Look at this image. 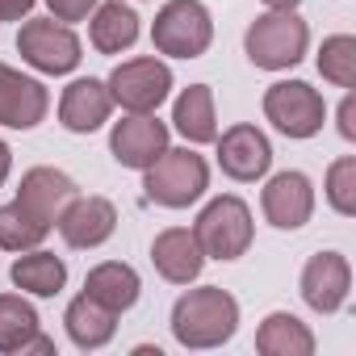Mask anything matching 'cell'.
<instances>
[{"label":"cell","instance_id":"30","mask_svg":"<svg viewBox=\"0 0 356 356\" xmlns=\"http://www.w3.org/2000/svg\"><path fill=\"white\" fill-rule=\"evenodd\" d=\"M339 134H343L348 143L356 138V97H352V92H348L343 105H339Z\"/></svg>","mask_w":356,"mask_h":356},{"label":"cell","instance_id":"18","mask_svg":"<svg viewBox=\"0 0 356 356\" xmlns=\"http://www.w3.org/2000/svg\"><path fill=\"white\" fill-rule=\"evenodd\" d=\"M80 193V185L72 181L67 172H59V168H30L26 176H22V185H17V202L34 214V218H42L47 227H55L59 222V214L67 210V202Z\"/></svg>","mask_w":356,"mask_h":356},{"label":"cell","instance_id":"9","mask_svg":"<svg viewBox=\"0 0 356 356\" xmlns=\"http://www.w3.org/2000/svg\"><path fill=\"white\" fill-rule=\"evenodd\" d=\"M214 143H218V168L231 176V181H243L248 185V181L268 176V168H273V143H268V134L260 126L235 122Z\"/></svg>","mask_w":356,"mask_h":356},{"label":"cell","instance_id":"19","mask_svg":"<svg viewBox=\"0 0 356 356\" xmlns=\"http://www.w3.org/2000/svg\"><path fill=\"white\" fill-rule=\"evenodd\" d=\"M88 42L101 55H122L138 42V13L122 0H101L88 13Z\"/></svg>","mask_w":356,"mask_h":356},{"label":"cell","instance_id":"11","mask_svg":"<svg viewBox=\"0 0 356 356\" xmlns=\"http://www.w3.org/2000/svg\"><path fill=\"white\" fill-rule=\"evenodd\" d=\"M260 210L264 218L277 227V231H302L314 214V185H310V176L306 172H277L268 176V185L260 193Z\"/></svg>","mask_w":356,"mask_h":356},{"label":"cell","instance_id":"7","mask_svg":"<svg viewBox=\"0 0 356 356\" xmlns=\"http://www.w3.org/2000/svg\"><path fill=\"white\" fill-rule=\"evenodd\" d=\"M105 84H109L113 105H122L126 113H155L172 92V67L155 55H138V59L118 63Z\"/></svg>","mask_w":356,"mask_h":356},{"label":"cell","instance_id":"14","mask_svg":"<svg viewBox=\"0 0 356 356\" xmlns=\"http://www.w3.org/2000/svg\"><path fill=\"white\" fill-rule=\"evenodd\" d=\"M51 109V92L42 80L22 76L17 67L0 63V126L9 130H34Z\"/></svg>","mask_w":356,"mask_h":356},{"label":"cell","instance_id":"15","mask_svg":"<svg viewBox=\"0 0 356 356\" xmlns=\"http://www.w3.org/2000/svg\"><path fill=\"white\" fill-rule=\"evenodd\" d=\"M0 352L5 356H51L55 339L42 335L38 310L22 293H0Z\"/></svg>","mask_w":356,"mask_h":356},{"label":"cell","instance_id":"6","mask_svg":"<svg viewBox=\"0 0 356 356\" xmlns=\"http://www.w3.org/2000/svg\"><path fill=\"white\" fill-rule=\"evenodd\" d=\"M17 51L42 76H72L80 67V59H84V47H80L76 30L67 22H55V17H30V22H22Z\"/></svg>","mask_w":356,"mask_h":356},{"label":"cell","instance_id":"24","mask_svg":"<svg viewBox=\"0 0 356 356\" xmlns=\"http://www.w3.org/2000/svg\"><path fill=\"white\" fill-rule=\"evenodd\" d=\"M13 285L22 293H34V298H55L63 285H67V264L63 256L55 252H42V248H30L13 260Z\"/></svg>","mask_w":356,"mask_h":356},{"label":"cell","instance_id":"27","mask_svg":"<svg viewBox=\"0 0 356 356\" xmlns=\"http://www.w3.org/2000/svg\"><path fill=\"white\" fill-rule=\"evenodd\" d=\"M327 202L335 214L352 218L356 214V155H339L331 168H327V185H323Z\"/></svg>","mask_w":356,"mask_h":356},{"label":"cell","instance_id":"20","mask_svg":"<svg viewBox=\"0 0 356 356\" xmlns=\"http://www.w3.org/2000/svg\"><path fill=\"white\" fill-rule=\"evenodd\" d=\"M84 293H88L92 302H101L105 310L122 314V310H130V306L138 302L143 281H138V273H134L130 264H122V260H105V264L88 268V277H84Z\"/></svg>","mask_w":356,"mask_h":356},{"label":"cell","instance_id":"17","mask_svg":"<svg viewBox=\"0 0 356 356\" xmlns=\"http://www.w3.org/2000/svg\"><path fill=\"white\" fill-rule=\"evenodd\" d=\"M109 113H113L109 84L97 80V76L72 80V84L63 88V97H59V122H63V130H72V134H92V130H101V126L109 122Z\"/></svg>","mask_w":356,"mask_h":356},{"label":"cell","instance_id":"5","mask_svg":"<svg viewBox=\"0 0 356 356\" xmlns=\"http://www.w3.org/2000/svg\"><path fill=\"white\" fill-rule=\"evenodd\" d=\"M214 42V17L202 0H168L151 22V47L172 59H202Z\"/></svg>","mask_w":356,"mask_h":356},{"label":"cell","instance_id":"22","mask_svg":"<svg viewBox=\"0 0 356 356\" xmlns=\"http://www.w3.org/2000/svg\"><path fill=\"white\" fill-rule=\"evenodd\" d=\"M172 126L181 130L193 147L218 138V113H214V88L210 84H189L172 105Z\"/></svg>","mask_w":356,"mask_h":356},{"label":"cell","instance_id":"16","mask_svg":"<svg viewBox=\"0 0 356 356\" xmlns=\"http://www.w3.org/2000/svg\"><path fill=\"white\" fill-rule=\"evenodd\" d=\"M151 264L168 285H193L206 268V252L185 227H168L151 239Z\"/></svg>","mask_w":356,"mask_h":356},{"label":"cell","instance_id":"28","mask_svg":"<svg viewBox=\"0 0 356 356\" xmlns=\"http://www.w3.org/2000/svg\"><path fill=\"white\" fill-rule=\"evenodd\" d=\"M101 5V0H47V9H51V17L55 22H88V13Z\"/></svg>","mask_w":356,"mask_h":356},{"label":"cell","instance_id":"2","mask_svg":"<svg viewBox=\"0 0 356 356\" xmlns=\"http://www.w3.org/2000/svg\"><path fill=\"white\" fill-rule=\"evenodd\" d=\"M210 189V163L193 147H168L151 168H143V193L163 210H189Z\"/></svg>","mask_w":356,"mask_h":356},{"label":"cell","instance_id":"13","mask_svg":"<svg viewBox=\"0 0 356 356\" xmlns=\"http://www.w3.org/2000/svg\"><path fill=\"white\" fill-rule=\"evenodd\" d=\"M168 151V126L155 118V113H130L122 122H113L109 130V155L122 163V168H151L159 155Z\"/></svg>","mask_w":356,"mask_h":356},{"label":"cell","instance_id":"26","mask_svg":"<svg viewBox=\"0 0 356 356\" xmlns=\"http://www.w3.org/2000/svg\"><path fill=\"white\" fill-rule=\"evenodd\" d=\"M318 76L331 80L335 88H356V38H352V34H331V38H323Z\"/></svg>","mask_w":356,"mask_h":356},{"label":"cell","instance_id":"1","mask_svg":"<svg viewBox=\"0 0 356 356\" xmlns=\"http://www.w3.org/2000/svg\"><path fill=\"white\" fill-rule=\"evenodd\" d=\"M235 331H239V302L222 285L189 289L172 306V335L181 348H193V352L222 348Z\"/></svg>","mask_w":356,"mask_h":356},{"label":"cell","instance_id":"32","mask_svg":"<svg viewBox=\"0 0 356 356\" xmlns=\"http://www.w3.org/2000/svg\"><path fill=\"white\" fill-rule=\"evenodd\" d=\"M264 5H268V9H298L302 0H264Z\"/></svg>","mask_w":356,"mask_h":356},{"label":"cell","instance_id":"29","mask_svg":"<svg viewBox=\"0 0 356 356\" xmlns=\"http://www.w3.org/2000/svg\"><path fill=\"white\" fill-rule=\"evenodd\" d=\"M34 5H38V0H0V26H5V22H22V17H30Z\"/></svg>","mask_w":356,"mask_h":356},{"label":"cell","instance_id":"31","mask_svg":"<svg viewBox=\"0 0 356 356\" xmlns=\"http://www.w3.org/2000/svg\"><path fill=\"white\" fill-rule=\"evenodd\" d=\"M9 172H13V151H9V143L0 138V185L9 181Z\"/></svg>","mask_w":356,"mask_h":356},{"label":"cell","instance_id":"21","mask_svg":"<svg viewBox=\"0 0 356 356\" xmlns=\"http://www.w3.org/2000/svg\"><path fill=\"white\" fill-rule=\"evenodd\" d=\"M63 327H67V335H72L76 348L97 352V348H105V343L118 335V314L105 310L101 302H92L88 293H80V298L67 302V310H63Z\"/></svg>","mask_w":356,"mask_h":356},{"label":"cell","instance_id":"4","mask_svg":"<svg viewBox=\"0 0 356 356\" xmlns=\"http://www.w3.org/2000/svg\"><path fill=\"white\" fill-rule=\"evenodd\" d=\"M193 239L202 243L206 260H239V256H248V248H252V239H256V222H252L248 202L235 197V193L214 197V202L197 214Z\"/></svg>","mask_w":356,"mask_h":356},{"label":"cell","instance_id":"12","mask_svg":"<svg viewBox=\"0 0 356 356\" xmlns=\"http://www.w3.org/2000/svg\"><path fill=\"white\" fill-rule=\"evenodd\" d=\"M55 227H59V235H63L67 248L92 252V248H101V243L113 239V231H118V206L109 197H97V193H88V197L76 193L67 202V210L59 214Z\"/></svg>","mask_w":356,"mask_h":356},{"label":"cell","instance_id":"3","mask_svg":"<svg viewBox=\"0 0 356 356\" xmlns=\"http://www.w3.org/2000/svg\"><path fill=\"white\" fill-rule=\"evenodd\" d=\"M306 47H310V26L293 9H268L243 34V51H248L252 67H260V72L298 67L306 59Z\"/></svg>","mask_w":356,"mask_h":356},{"label":"cell","instance_id":"25","mask_svg":"<svg viewBox=\"0 0 356 356\" xmlns=\"http://www.w3.org/2000/svg\"><path fill=\"white\" fill-rule=\"evenodd\" d=\"M51 235V227L42 218H34L17 197L9 206H0V248L5 252H30L42 248V239Z\"/></svg>","mask_w":356,"mask_h":356},{"label":"cell","instance_id":"23","mask_svg":"<svg viewBox=\"0 0 356 356\" xmlns=\"http://www.w3.org/2000/svg\"><path fill=\"white\" fill-rule=\"evenodd\" d=\"M256 352L260 356H310L314 352V331L289 314V310H273L260 327H256Z\"/></svg>","mask_w":356,"mask_h":356},{"label":"cell","instance_id":"10","mask_svg":"<svg viewBox=\"0 0 356 356\" xmlns=\"http://www.w3.org/2000/svg\"><path fill=\"white\" fill-rule=\"evenodd\" d=\"M298 289H302V302L314 314L343 310L348 289H352V264H348V256H339V252H314L306 260L302 277H298Z\"/></svg>","mask_w":356,"mask_h":356},{"label":"cell","instance_id":"8","mask_svg":"<svg viewBox=\"0 0 356 356\" xmlns=\"http://www.w3.org/2000/svg\"><path fill=\"white\" fill-rule=\"evenodd\" d=\"M264 118L285 138H314L327 122V101L306 80H277L264 92Z\"/></svg>","mask_w":356,"mask_h":356}]
</instances>
